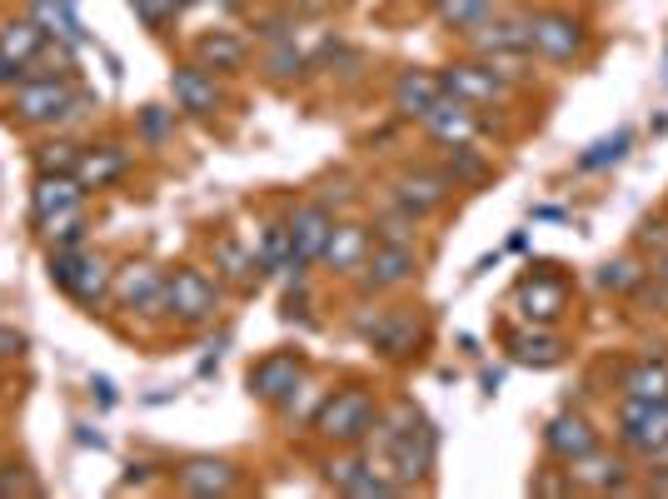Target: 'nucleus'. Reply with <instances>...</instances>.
I'll return each instance as SVG.
<instances>
[{
  "label": "nucleus",
  "instance_id": "obj_1",
  "mask_svg": "<svg viewBox=\"0 0 668 499\" xmlns=\"http://www.w3.org/2000/svg\"><path fill=\"white\" fill-rule=\"evenodd\" d=\"M464 35H469V45L489 60V70H504V75H514L508 65H518V60L528 55V20H518V16H499V20L489 16L484 26L464 30Z\"/></svg>",
  "mask_w": 668,
  "mask_h": 499
},
{
  "label": "nucleus",
  "instance_id": "obj_2",
  "mask_svg": "<svg viewBox=\"0 0 668 499\" xmlns=\"http://www.w3.org/2000/svg\"><path fill=\"white\" fill-rule=\"evenodd\" d=\"M319 435L335 439V445H359V439L374 429V399L364 389H339L325 409H319Z\"/></svg>",
  "mask_w": 668,
  "mask_h": 499
},
{
  "label": "nucleus",
  "instance_id": "obj_3",
  "mask_svg": "<svg viewBox=\"0 0 668 499\" xmlns=\"http://www.w3.org/2000/svg\"><path fill=\"white\" fill-rule=\"evenodd\" d=\"M618 425H624V445L634 449V455H648L654 459L658 449L668 445V399H634L624 395V405H618Z\"/></svg>",
  "mask_w": 668,
  "mask_h": 499
},
{
  "label": "nucleus",
  "instance_id": "obj_4",
  "mask_svg": "<svg viewBox=\"0 0 668 499\" xmlns=\"http://www.w3.org/2000/svg\"><path fill=\"white\" fill-rule=\"evenodd\" d=\"M70 100H75V90H70L65 80L45 75V80H20L10 110H16L20 120H30V125H55V120H65Z\"/></svg>",
  "mask_w": 668,
  "mask_h": 499
},
{
  "label": "nucleus",
  "instance_id": "obj_5",
  "mask_svg": "<svg viewBox=\"0 0 668 499\" xmlns=\"http://www.w3.org/2000/svg\"><path fill=\"white\" fill-rule=\"evenodd\" d=\"M165 295H169V315H179L185 325L209 319L219 305V289L209 285V275H199V269H179L175 279H165Z\"/></svg>",
  "mask_w": 668,
  "mask_h": 499
},
{
  "label": "nucleus",
  "instance_id": "obj_6",
  "mask_svg": "<svg viewBox=\"0 0 668 499\" xmlns=\"http://www.w3.org/2000/svg\"><path fill=\"white\" fill-rule=\"evenodd\" d=\"M528 50H538L544 60H574L584 50V30H578V20L548 10V16L528 20Z\"/></svg>",
  "mask_w": 668,
  "mask_h": 499
},
{
  "label": "nucleus",
  "instance_id": "obj_7",
  "mask_svg": "<svg viewBox=\"0 0 668 499\" xmlns=\"http://www.w3.org/2000/svg\"><path fill=\"white\" fill-rule=\"evenodd\" d=\"M394 469H399V485H414V479H424L429 469H434V449H439V435L434 425H424V419H414V425L404 429V435L394 439Z\"/></svg>",
  "mask_w": 668,
  "mask_h": 499
},
{
  "label": "nucleus",
  "instance_id": "obj_8",
  "mask_svg": "<svg viewBox=\"0 0 668 499\" xmlns=\"http://www.w3.org/2000/svg\"><path fill=\"white\" fill-rule=\"evenodd\" d=\"M424 130L439 140V145H469L479 135V120H474V105L454 95H439L434 105L424 110Z\"/></svg>",
  "mask_w": 668,
  "mask_h": 499
},
{
  "label": "nucleus",
  "instance_id": "obj_9",
  "mask_svg": "<svg viewBox=\"0 0 668 499\" xmlns=\"http://www.w3.org/2000/svg\"><path fill=\"white\" fill-rule=\"evenodd\" d=\"M160 289H165V275H160L155 265H125L120 269V279H110V295H115V305L125 309H140V315H150V305L160 299Z\"/></svg>",
  "mask_w": 668,
  "mask_h": 499
},
{
  "label": "nucleus",
  "instance_id": "obj_10",
  "mask_svg": "<svg viewBox=\"0 0 668 499\" xmlns=\"http://www.w3.org/2000/svg\"><path fill=\"white\" fill-rule=\"evenodd\" d=\"M295 385H299V359L295 355H269V359H259V365L249 369V395L265 399V405L289 399Z\"/></svg>",
  "mask_w": 668,
  "mask_h": 499
},
{
  "label": "nucleus",
  "instance_id": "obj_11",
  "mask_svg": "<svg viewBox=\"0 0 668 499\" xmlns=\"http://www.w3.org/2000/svg\"><path fill=\"white\" fill-rule=\"evenodd\" d=\"M329 230H335V215H329L325 205H299V210H295V220H289V240H295V259H299V269H305L309 259L325 255Z\"/></svg>",
  "mask_w": 668,
  "mask_h": 499
},
{
  "label": "nucleus",
  "instance_id": "obj_12",
  "mask_svg": "<svg viewBox=\"0 0 668 499\" xmlns=\"http://www.w3.org/2000/svg\"><path fill=\"white\" fill-rule=\"evenodd\" d=\"M439 80H444V95L464 100V105H494L504 95V85L494 80L489 65H449Z\"/></svg>",
  "mask_w": 668,
  "mask_h": 499
},
{
  "label": "nucleus",
  "instance_id": "obj_13",
  "mask_svg": "<svg viewBox=\"0 0 668 499\" xmlns=\"http://www.w3.org/2000/svg\"><path fill=\"white\" fill-rule=\"evenodd\" d=\"M319 259H325L335 275H354V269H364V259H369V230L364 225H335Z\"/></svg>",
  "mask_w": 668,
  "mask_h": 499
},
{
  "label": "nucleus",
  "instance_id": "obj_14",
  "mask_svg": "<svg viewBox=\"0 0 668 499\" xmlns=\"http://www.w3.org/2000/svg\"><path fill=\"white\" fill-rule=\"evenodd\" d=\"M80 195H85V185L75 175H40L35 190H30V215H35V225H45L60 210H75Z\"/></svg>",
  "mask_w": 668,
  "mask_h": 499
},
{
  "label": "nucleus",
  "instance_id": "obj_15",
  "mask_svg": "<svg viewBox=\"0 0 668 499\" xmlns=\"http://www.w3.org/2000/svg\"><path fill=\"white\" fill-rule=\"evenodd\" d=\"M414 249L404 245H379L374 255L364 259V285L369 289H394V285H409L414 279Z\"/></svg>",
  "mask_w": 668,
  "mask_h": 499
},
{
  "label": "nucleus",
  "instance_id": "obj_16",
  "mask_svg": "<svg viewBox=\"0 0 668 499\" xmlns=\"http://www.w3.org/2000/svg\"><path fill=\"white\" fill-rule=\"evenodd\" d=\"M449 195V180L444 175H399L394 180V205L409 210V215H429V210H439Z\"/></svg>",
  "mask_w": 668,
  "mask_h": 499
},
{
  "label": "nucleus",
  "instance_id": "obj_17",
  "mask_svg": "<svg viewBox=\"0 0 668 499\" xmlns=\"http://www.w3.org/2000/svg\"><path fill=\"white\" fill-rule=\"evenodd\" d=\"M439 95H444V80L429 75V70H404V75L394 80V110L399 115L424 120V110L434 105Z\"/></svg>",
  "mask_w": 668,
  "mask_h": 499
},
{
  "label": "nucleus",
  "instance_id": "obj_18",
  "mask_svg": "<svg viewBox=\"0 0 668 499\" xmlns=\"http://www.w3.org/2000/svg\"><path fill=\"white\" fill-rule=\"evenodd\" d=\"M564 475H568V485H574V489H624V465L608 459V455H598V445L588 449V455L568 459Z\"/></svg>",
  "mask_w": 668,
  "mask_h": 499
},
{
  "label": "nucleus",
  "instance_id": "obj_19",
  "mask_svg": "<svg viewBox=\"0 0 668 499\" xmlns=\"http://www.w3.org/2000/svg\"><path fill=\"white\" fill-rule=\"evenodd\" d=\"M544 445H548V455H558L568 465V459L594 449V429H588V419H578V415H558V419H548Z\"/></svg>",
  "mask_w": 668,
  "mask_h": 499
},
{
  "label": "nucleus",
  "instance_id": "obj_20",
  "mask_svg": "<svg viewBox=\"0 0 668 499\" xmlns=\"http://www.w3.org/2000/svg\"><path fill=\"white\" fill-rule=\"evenodd\" d=\"M175 100H179V110H189V115H209V110L219 105V85L205 75L199 65H185V70H175Z\"/></svg>",
  "mask_w": 668,
  "mask_h": 499
},
{
  "label": "nucleus",
  "instance_id": "obj_21",
  "mask_svg": "<svg viewBox=\"0 0 668 499\" xmlns=\"http://www.w3.org/2000/svg\"><path fill=\"white\" fill-rule=\"evenodd\" d=\"M179 489L185 495H229L235 489V469L225 459H189L179 469Z\"/></svg>",
  "mask_w": 668,
  "mask_h": 499
},
{
  "label": "nucleus",
  "instance_id": "obj_22",
  "mask_svg": "<svg viewBox=\"0 0 668 499\" xmlns=\"http://www.w3.org/2000/svg\"><path fill=\"white\" fill-rule=\"evenodd\" d=\"M65 295L75 299V305H100V299L110 295V265L100 255H80V269H75Z\"/></svg>",
  "mask_w": 668,
  "mask_h": 499
},
{
  "label": "nucleus",
  "instance_id": "obj_23",
  "mask_svg": "<svg viewBox=\"0 0 668 499\" xmlns=\"http://www.w3.org/2000/svg\"><path fill=\"white\" fill-rule=\"evenodd\" d=\"M508 355L518 359V365H558V355H564V345H558L554 335H544V329H518V335H508Z\"/></svg>",
  "mask_w": 668,
  "mask_h": 499
},
{
  "label": "nucleus",
  "instance_id": "obj_24",
  "mask_svg": "<svg viewBox=\"0 0 668 499\" xmlns=\"http://www.w3.org/2000/svg\"><path fill=\"white\" fill-rule=\"evenodd\" d=\"M125 170V150L120 145H100V150H90V155H80V165H75V180L80 185H110V180Z\"/></svg>",
  "mask_w": 668,
  "mask_h": 499
},
{
  "label": "nucleus",
  "instance_id": "obj_25",
  "mask_svg": "<svg viewBox=\"0 0 668 499\" xmlns=\"http://www.w3.org/2000/svg\"><path fill=\"white\" fill-rule=\"evenodd\" d=\"M518 305L528 319H554L564 309V285L558 279H528V285H518Z\"/></svg>",
  "mask_w": 668,
  "mask_h": 499
},
{
  "label": "nucleus",
  "instance_id": "obj_26",
  "mask_svg": "<svg viewBox=\"0 0 668 499\" xmlns=\"http://www.w3.org/2000/svg\"><path fill=\"white\" fill-rule=\"evenodd\" d=\"M40 45H45V30L30 26V20H10V26L0 30V50H6L16 65H30V60L40 55Z\"/></svg>",
  "mask_w": 668,
  "mask_h": 499
},
{
  "label": "nucleus",
  "instance_id": "obj_27",
  "mask_svg": "<svg viewBox=\"0 0 668 499\" xmlns=\"http://www.w3.org/2000/svg\"><path fill=\"white\" fill-rule=\"evenodd\" d=\"M414 339H419V319L409 315V309H394L384 325H374V345L384 349V355H404Z\"/></svg>",
  "mask_w": 668,
  "mask_h": 499
},
{
  "label": "nucleus",
  "instance_id": "obj_28",
  "mask_svg": "<svg viewBox=\"0 0 668 499\" xmlns=\"http://www.w3.org/2000/svg\"><path fill=\"white\" fill-rule=\"evenodd\" d=\"M624 395H634V399H668V365H654V359H648V365H634L624 375Z\"/></svg>",
  "mask_w": 668,
  "mask_h": 499
},
{
  "label": "nucleus",
  "instance_id": "obj_29",
  "mask_svg": "<svg viewBox=\"0 0 668 499\" xmlns=\"http://www.w3.org/2000/svg\"><path fill=\"white\" fill-rule=\"evenodd\" d=\"M215 265L225 269V279H235V285H255L259 269H265L255 255H245L235 240H219V245H215Z\"/></svg>",
  "mask_w": 668,
  "mask_h": 499
},
{
  "label": "nucleus",
  "instance_id": "obj_30",
  "mask_svg": "<svg viewBox=\"0 0 668 499\" xmlns=\"http://www.w3.org/2000/svg\"><path fill=\"white\" fill-rule=\"evenodd\" d=\"M494 10H499V0H439V16H444L454 30L484 26V20L494 16Z\"/></svg>",
  "mask_w": 668,
  "mask_h": 499
},
{
  "label": "nucleus",
  "instance_id": "obj_31",
  "mask_svg": "<svg viewBox=\"0 0 668 499\" xmlns=\"http://www.w3.org/2000/svg\"><path fill=\"white\" fill-rule=\"evenodd\" d=\"M35 16H40V30H45V35H60V40H70V45H80V40H85L80 20L70 16L65 6H55V0H35Z\"/></svg>",
  "mask_w": 668,
  "mask_h": 499
},
{
  "label": "nucleus",
  "instance_id": "obj_32",
  "mask_svg": "<svg viewBox=\"0 0 668 499\" xmlns=\"http://www.w3.org/2000/svg\"><path fill=\"white\" fill-rule=\"evenodd\" d=\"M259 265H265V269H279V275L299 269V259H295V240H289V225L265 230V255H259Z\"/></svg>",
  "mask_w": 668,
  "mask_h": 499
},
{
  "label": "nucleus",
  "instance_id": "obj_33",
  "mask_svg": "<svg viewBox=\"0 0 668 499\" xmlns=\"http://www.w3.org/2000/svg\"><path fill=\"white\" fill-rule=\"evenodd\" d=\"M199 60H205V65H219V70H235L239 60H245V40H235V35H225V30H215V35L199 40Z\"/></svg>",
  "mask_w": 668,
  "mask_h": 499
},
{
  "label": "nucleus",
  "instance_id": "obj_34",
  "mask_svg": "<svg viewBox=\"0 0 668 499\" xmlns=\"http://www.w3.org/2000/svg\"><path fill=\"white\" fill-rule=\"evenodd\" d=\"M35 165H40V175H75L80 150L70 145V140H45V145L35 150Z\"/></svg>",
  "mask_w": 668,
  "mask_h": 499
},
{
  "label": "nucleus",
  "instance_id": "obj_35",
  "mask_svg": "<svg viewBox=\"0 0 668 499\" xmlns=\"http://www.w3.org/2000/svg\"><path fill=\"white\" fill-rule=\"evenodd\" d=\"M185 6H189V0H130V10H135V16L145 20L150 30H160L165 20H175Z\"/></svg>",
  "mask_w": 668,
  "mask_h": 499
},
{
  "label": "nucleus",
  "instance_id": "obj_36",
  "mask_svg": "<svg viewBox=\"0 0 668 499\" xmlns=\"http://www.w3.org/2000/svg\"><path fill=\"white\" fill-rule=\"evenodd\" d=\"M379 240H384V245H404V249H414V240H419V230H414V215H389V220H379Z\"/></svg>",
  "mask_w": 668,
  "mask_h": 499
},
{
  "label": "nucleus",
  "instance_id": "obj_37",
  "mask_svg": "<svg viewBox=\"0 0 668 499\" xmlns=\"http://www.w3.org/2000/svg\"><path fill=\"white\" fill-rule=\"evenodd\" d=\"M624 150H628V130H618L614 140H598L588 155H578V165H584V170H598V165H608V160H624Z\"/></svg>",
  "mask_w": 668,
  "mask_h": 499
},
{
  "label": "nucleus",
  "instance_id": "obj_38",
  "mask_svg": "<svg viewBox=\"0 0 668 499\" xmlns=\"http://www.w3.org/2000/svg\"><path fill=\"white\" fill-rule=\"evenodd\" d=\"M638 279H644V269H638L634 259H614V265H604L598 285H604V289H634Z\"/></svg>",
  "mask_w": 668,
  "mask_h": 499
},
{
  "label": "nucleus",
  "instance_id": "obj_39",
  "mask_svg": "<svg viewBox=\"0 0 668 499\" xmlns=\"http://www.w3.org/2000/svg\"><path fill=\"white\" fill-rule=\"evenodd\" d=\"M364 469H369V465H359L354 455H339V459H329V465H325V479H329L335 489H349L359 475H364Z\"/></svg>",
  "mask_w": 668,
  "mask_h": 499
},
{
  "label": "nucleus",
  "instance_id": "obj_40",
  "mask_svg": "<svg viewBox=\"0 0 668 499\" xmlns=\"http://www.w3.org/2000/svg\"><path fill=\"white\" fill-rule=\"evenodd\" d=\"M20 349H25V335L10 325H0V359H20Z\"/></svg>",
  "mask_w": 668,
  "mask_h": 499
},
{
  "label": "nucleus",
  "instance_id": "obj_41",
  "mask_svg": "<svg viewBox=\"0 0 668 499\" xmlns=\"http://www.w3.org/2000/svg\"><path fill=\"white\" fill-rule=\"evenodd\" d=\"M0 495H40V485L30 475H6L0 479Z\"/></svg>",
  "mask_w": 668,
  "mask_h": 499
},
{
  "label": "nucleus",
  "instance_id": "obj_42",
  "mask_svg": "<svg viewBox=\"0 0 668 499\" xmlns=\"http://www.w3.org/2000/svg\"><path fill=\"white\" fill-rule=\"evenodd\" d=\"M269 70H275V75H295V70H299V55H295L289 45H279L275 55H269Z\"/></svg>",
  "mask_w": 668,
  "mask_h": 499
},
{
  "label": "nucleus",
  "instance_id": "obj_43",
  "mask_svg": "<svg viewBox=\"0 0 668 499\" xmlns=\"http://www.w3.org/2000/svg\"><path fill=\"white\" fill-rule=\"evenodd\" d=\"M90 389H95V395H100V405H115V385H110V379L105 375H95V379H90Z\"/></svg>",
  "mask_w": 668,
  "mask_h": 499
},
{
  "label": "nucleus",
  "instance_id": "obj_44",
  "mask_svg": "<svg viewBox=\"0 0 668 499\" xmlns=\"http://www.w3.org/2000/svg\"><path fill=\"white\" fill-rule=\"evenodd\" d=\"M0 80H25V65H16L6 50H0Z\"/></svg>",
  "mask_w": 668,
  "mask_h": 499
},
{
  "label": "nucleus",
  "instance_id": "obj_45",
  "mask_svg": "<svg viewBox=\"0 0 668 499\" xmlns=\"http://www.w3.org/2000/svg\"><path fill=\"white\" fill-rule=\"evenodd\" d=\"M145 135H165V115L160 110H145Z\"/></svg>",
  "mask_w": 668,
  "mask_h": 499
},
{
  "label": "nucleus",
  "instance_id": "obj_46",
  "mask_svg": "<svg viewBox=\"0 0 668 499\" xmlns=\"http://www.w3.org/2000/svg\"><path fill=\"white\" fill-rule=\"evenodd\" d=\"M658 279H668V249H664V259H658Z\"/></svg>",
  "mask_w": 668,
  "mask_h": 499
},
{
  "label": "nucleus",
  "instance_id": "obj_47",
  "mask_svg": "<svg viewBox=\"0 0 668 499\" xmlns=\"http://www.w3.org/2000/svg\"><path fill=\"white\" fill-rule=\"evenodd\" d=\"M658 455H664V459H668V445H664V449H658Z\"/></svg>",
  "mask_w": 668,
  "mask_h": 499
}]
</instances>
